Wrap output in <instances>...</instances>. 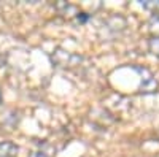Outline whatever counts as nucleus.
Returning <instances> with one entry per match:
<instances>
[{"label": "nucleus", "mask_w": 159, "mask_h": 157, "mask_svg": "<svg viewBox=\"0 0 159 157\" xmlns=\"http://www.w3.org/2000/svg\"><path fill=\"white\" fill-rule=\"evenodd\" d=\"M19 148L13 141H2L0 143V157H16Z\"/></svg>", "instance_id": "nucleus-3"}, {"label": "nucleus", "mask_w": 159, "mask_h": 157, "mask_svg": "<svg viewBox=\"0 0 159 157\" xmlns=\"http://www.w3.org/2000/svg\"><path fill=\"white\" fill-rule=\"evenodd\" d=\"M145 10L150 11H159V0H147V2H140Z\"/></svg>", "instance_id": "nucleus-5"}, {"label": "nucleus", "mask_w": 159, "mask_h": 157, "mask_svg": "<svg viewBox=\"0 0 159 157\" xmlns=\"http://www.w3.org/2000/svg\"><path fill=\"white\" fill-rule=\"evenodd\" d=\"M150 29L156 32V35H159V13L154 15L151 19H150Z\"/></svg>", "instance_id": "nucleus-6"}, {"label": "nucleus", "mask_w": 159, "mask_h": 157, "mask_svg": "<svg viewBox=\"0 0 159 157\" xmlns=\"http://www.w3.org/2000/svg\"><path fill=\"white\" fill-rule=\"evenodd\" d=\"M51 60L52 63H56L57 67H76V65L81 62V56H76L73 52H69V51H64V49H57L54 54L51 56Z\"/></svg>", "instance_id": "nucleus-1"}, {"label": "nucleus", "mask_w": 159, "mask_h": 157, "mask_svg": "<svg viewBox=\"0 0 159 157\" xmlns=\"http://www.w3.org/2000/svg\"><path fill=\"white\" fill-rule=\"evenodd\" d=\"M76 19H78L80 22H86V21H88V16L84 15V13H78V16H76Z\"/></svg>", "instance_id": "nucleus-7"}, {"label": "nucleus", "mask_w": 159, "mask_h": 157, "mask_svg": "<svg viewBox=\"0 0 159 157\" xmlns=\"http://www.w3.org/2000/svg\"><path fill=\"white\" fill-rule=\"evenodd\" d=\"M5 65V57H3V54L0 52V67H3Z\"/></svg>", "instance_id": "nucleus-8"}, {"label": "nucleus", "mask_w": 159, "mask_h": 157, "mask_svg": "<svg viewBox=\"0 0 159 157\" xmlns=\"http://www.w3.org/2000/svg\"><path fill=\"white\" fill-rule=\"evenodd\" d=\"M148 49L153 56H156L159 59V35H153L148 40Z\"/></svg>", "instance_id": "nucleus-4"}, {"label": "nucleus", "mask_w": 159, "mask_h": 157, "mask_svg": "<svg viewBox=\"0 0 159 157\" xmlns=\"http://www.w3.org/2000/svg\"><path fill=\"white\" fill-rule=\"evenodd\" d=\"M156 89H157V81L154 80V76L150 72H147V76H143L142 84H140V92L153 94V92H156Z\"/></svg>", "instance_id": "nucleus-2"}]
</instances>
